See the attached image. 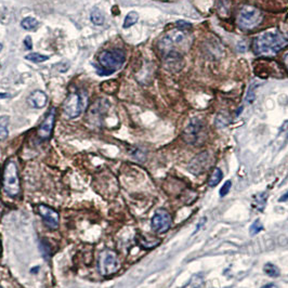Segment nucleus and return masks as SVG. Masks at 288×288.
<instances>
[{"mask_svg":"<svg viewBox=\"0 0 288 288\" xmlns=\"http://www.w3.org/2000/svg\"><path fill=\"white\" fill-rule=\"evenodd\" d=\"M288 45V40L278 31H266L254 39L253 48L257 56H275Z\"/></svg>","mask_w":288,"mask_h":288,"instance_id":"1","label":"nucleus"},{"mask_svg":"<svg viewBox=\"0 0 288 288\" xmlns=\"http://www.w3.org/2000/svg\"><path fill=\"white\" fill-rule=\"evenodd\" d=\"M125 61H126L125 52L121 49L103 51L99 54L98 57L99 65H95V70H97L99 75H102V76L112 75L113 73L121 70Z\"/></svg>","mask_w":288,"mask_h":288,"instance_id":"2","label":"nucleus"},{"mask_svg":"<svg viewBox=\"0 0 288 288\" xmlns=\"http://www.w3.org/2000/svg\"><path fill=\"white\" fill-rule=\"evenodd\" d=\"M88 106V94L86 91L79 90L68 94L63 103V113L67 118L74 120L79 117Z\"/></svg>","mask_w":288,"mask_h":288,"instance_id":"3","label":"nucleus"},{"mask_svg":"<svg viewBox=\"0 0 288 288\" xmlns=\"http://www.w3.org/2000/svg\"><path fill=\"white\" fill-rule=\"evenodd\" d=\"M236 21L241 29L253 30L261 24L263 21V13L258 8L250 6V4H245L237 13Z\"/></svg>","mask_w":288,"mask_h":288,"instance_id":"4","label":"nucleus"},{"mask_svg":"<svg viewBox=\"0 0 288 288\" xmlns=\"http://www.w3.org/2000/svg\"><path fill=\"white\" fill-rule=\"evenodd\" d=\"M3 190L11 197H16L20 194V178L19 169L15 162L9 161L3 170Z\"/></svg>","mask_w":288,"mask_h":288,"instance_id":"5","label":"nucleus"},{"mask_svg":"<svg viewBox=\"0 0 288 288\" xmlns=\"http://www.w3.org/2000/svg\"><path fill=\"white\" fill-rule=\"evenodd\" d=\"M206 138H207V131L204 121L200 117L192 118L183 131L185 142L192 145H199L204 143Z\"/></svg>","mask_w":288,"mask_h":288,"instance_id":"6","label":"nucleus"},{"mask_svg":"<svg viewBox=\"0 0 288 288\" xmlns=\"http://www.w3.org/2000/svg\"><path fill=\"white\" fill-rule=\"evenodd\" d=\"M190 44L189 35L186 34L185 30H172L170 33H168L166 36L159 40L158 48L163 53H168L173 51L176 47H185V45ZM178 51V50H177Z\"/></svg>","mask_w":288,"mask_h":288,"instance_id":"7","label":"nucleus"},{"mask_svg":"<svg viewBox=\"0 0 288 288\" xmlns=\"http://www.w3.org/2000/svg\"><path fill=\"white\" fill-rule=\"evenodd\" d=\"M99 272L103 276H109L116 273L121 268L117 254L112 249H105L99 256L98 260Z\"/></svg>","mask_w":288,"mask_h":288,"instance_id":"8","label":"nucleus"},{"mask_svg":"<svg viewBox=\"0 0 288 288\" xmlns=\"http://www.w3.org/2000/svg\"><path fill=\"white\" fill-rule=\"evenodd\" d=\"M210 155L208 152H202L196 155L194 158L191 159V162L187 165V169L191 173L195 176H199L204 173L209 168L210 165Z\"/></svg>","mask_w":288,"mask_h":288,"instance_id":"9","label":"nucleus"},{"mask_svg":"<svg viewBox=\"0 0 288 288\" xmlns=\"http://www.w3.org/2000/svg\"><path fill=\"white\" fill-rule=\"evenodd\" d=\"M37 212L43 218L45 225L51 230H57L60 226V216L56 210L47 205L40 204L37 206Z\"/></svg>","mask_w":288,"mask_h":288,"instance_id":"10","label":"nucleus"},{"mask_svg":"<svg viewBox=\"0 0 288 288\" xmlns=\"http://www.w3.org/2000/svg\"><path fill=\"white\" fill-rule=\"evenodd\" d=\"M172 219L165 209H158L152 218V227L156 233L167 232L171 227Z\"/></svg>","mask_w":288,"mask_h":288,"instance_id":"11","label":"nucleus"},{"mask_svg":"<svg viewBox=\"0 0 288 288\" xmlns=\"http://www.w3.org/2000/svg\"><path fill=\"white\" fill-rule=\"evenodd\" d=\"M54 121H56V108H51L45 115V120L38 127L37 134L40 139L48 140L52 135V130L54 127Z\"/></svg>","mask_w":288,"mask_h":288,"instance_id":"12","label":"nucleus"},{"mask_svg":"<svg viewBox=\"0 0 288 288\" xmlns=\"http://www.w3.org/2000/svg\"><path fill=\"white\" fill-rule=\"evenodd\" d=\"M165 65H166V70L177 73L182 70V67L184 66V61L182 54L177 51V50H173L165 54Z\"/></svg>","mask_w":288,"mask_h":288,"instance_id":"13","label":"nucleus"},{"mask_svg":"<svg viewBox=\"0 0 288 288\" xmlns=\"http://www.w3.org/2000/svg\"><path fill=\"white\" fill-rule=\"evenodd\" d=\"M48 102V97L44 91L36 90L31 92L27 98V104L33 108H43Z\"/></svg>","mask_w":288,"mask_h":288,"instance_id":"14","label":"nucleus"},{"mask_svg":"<svg viewBox=\"0 0 288 288\" xmlns=\"http://www.w3.org/2000/svg\"><path fill=\"white\" fill-rule=\"evenodd\" d=\"M90 21L92 24L97 25V26H101L104 24L105 22V16H104V13L100 10L99 8H93L92 11L90 13Z\"/></svg>","mask_w":288,"mask_h":288,"instance_id":"15","label":"nucleus"},{"mask_svg":"<svg viewBox=\"0 0 288 288\" xmlns=\"http://www.w3.org/2000/svg\"><path fill=\"white\" fill-rule=\"evenodd\" d=\"M9 122H10V117L7 115L0 116V141H3L8 138Z\"/></svg>","mask_w":288,"mask_h":288,"instance_id":"16","label":"nucleus"},{"mask_svg":"<svg viewBox=\"0 0 288 288\" xmlns=\"http://www.w3.org/2000/svg\"><path fill=\"white\" fill-rule=\"evenodd\" d=\"M21 26L26 30H34L39 26V22L33 16H27L22 20Z\"/></svg>","mask_w":288,"mask_h":288,"instance_id":"17","label":"nucleus"},{"mask_svg":"<svg viewBox=\"0 0 288 288\" xmlns=\"http://www.w3.org/2000/svg\"><path fill=\"white\" fill-rule=\"evenodd\" d=\"M222 178H223V173L221 171V169L214 168L212 173V176L209 177V180H208L209 186H216V185H218L221 182Z\"/></svg>","mask_w":288,"mask_h":288,"instance_id":"18","label":"nucleus"},{"mask_svg":"<svg viewBox=\"0 0 288 288\" xmlns=\"http://www.w3.org/2000/svg\"><path fill=\"white\" fill-rule=\"evenodd\" d=\"M139 21V15L136 11H131L126 15L125 20H123V29H129V27L134 26L136 22Z\"/></svg>","mask_w":288,"mask_h":288,"instance_id":"19","label":"nucleus"},{"mask_svg":"<svg viewBox=\"0 0 288 288\" xmlns=\"http://www.w3.org/2000/svg\"><path fill=\"white\" fill-rule=\"evenodd\" d=\"M25 59L30 62H34V63H43L49 60L48 56H45V54H40L38 52H31L30 54L25 56Z\"/></svg>","mask_w":288,"mask_h":288,"instance_id":"20","label":"nucleus"},{"mask_svg":"<svg viewBox=\"0 0 288 288\" xmlns=\"http://www.w3.org/2000/svg\"><path fill=\"white\" fill-rule=\"evenodd\" d=\"M267 198H268L267 193H260L255 196L254 204H255V207L257 208L259 212H262L263 210L264 206H266V203H267Z\"/></svg>","mask_w":288,"mask_h":288,"instance_id":"21","label":"nucleus"},{"mask_svg":"<svg viewBox=\"0 0 288 288\" xmlns=\"http://www.w3.org/2000/svg\"><path fill=\"white\" fill-rule=\"evenodd\" d=\"M230 121H231V118L228 117L227 114L225 112H221L220 114H218L217 115L214 123H216V126L218 128H225L228 125V123H230Z\"/></svg>","mask_w":288,"mask_h":288,"instance_id":"22","label":"nucleus"},{"mask_svg":"<svg viewBox=\"0 0 288 288\" xmlns=\"http://www.w3.org/2000/svg\"><path fill=\"white\" fill-rule=\"evenodd\" d=\"M263 270H264V272H266L267 275L271 276V277H278L281 274L280 269H278L275 264H273V263H267L266 266H264Z\"/></svg>","mask_w":288,"mask_h":288,"instance_id":"23","label":"nucleus"},{"mask_svg":"<svg viewBox=\"0 0 288 288\" xmlns=\"http://www.w3.org/2000/svg\"><path fill=\"white\" fill-rule=\"evenodd\" d=\"M257 88H258L257 84H251L249 86L248 90H247V94H246V97H245V101H246L247 104H251V103H253L255 101V99H256V89H257Z\"/></svg>","mask_w":288,"mask_h":288,"instance_id":"24","label":"nucleus"},{"mask_svg":"<svg viewBox=\"0 0 288 288\" xmlns=\"http://www.w3.org/2000/svg\"><path fill=\"white\" fill-rule=\"evenodd\" d=\"M203 284V276L196 274L193 277L191 278L190 282L183 287V288H199Z\"/></svg>","mask_w":288,"mask_h":288,"instance_id":"25","label":"nucleus"},{"mask_svg":"<svg viewBox=\"0 0 288 288\" xmlns=\"http://www.w3.org/2000/svg\"><path fill=\"white\" fill-rule=\"evenodd\" d=\"M263 230V226H262V223L260 222V220L259 219H257V220H256L253 225L250 226V227H249V234L251 235V236H254V235H256V234H258L259 232H261Z\"/></svg>","mask_w":288,"mask_h":288,"instance_id":"26","label":"nucleus"},{"mask_svg":"<svg viewBox=\"0 0 288 288\" xmlns=\"http://www.w3.org/2000/svg\"><path fill=\"white\" fill-rule=\"evenodd\" d=\"M139 244H140V246H142L143 248H148L149 249V248H153V247L157 246L159 244V241L154 240L152 242H149V240L146 239V237L141 236V239L139 241Z\"/></svg>","mask_w":288,"mask_h":288,"instance_id":"27","label":"nucleus"},{"mask_svg":"<svg viewBox=\"0 0 288 288\" xmlns=\"http://www.w3.org/2000/svg\"><path fill=\"white\" fill-rule=\"evenodd\" d=\"M177 27H178V30H192V24L191 23H189V22H185V21H178L177 22Z\"/></svg>","mask_w":288,"mask_h":288,"instance_id":"28","label":"nucleus"},{"mask_svg":"<svg viewBox=\"0 0 288 288\" xmlns=\"http://www.w3.org/2000/svg\"><path fill=\"white\" fill-rule=\"evenodd\" d=\"M231 186H232V182L231 181H227L226 183L222 185V187L220 189V192H219V193H220L221 197H225V196L228 193V192H230Z\"/></svg>","mask_w":288,"mask_h":288,"instance_id":"29","label":"nucleus"},{"mask_svg":"<svg viewBox=\"0 0 288 288\" xmlns=\"http://www.w3.org/2000/svg\"><path fill=\"white\" fill-rule=\"evenodd\" d=\"M24 45L27 50H30L33 48V44H31V38L30 36H27V37L24 39Z\"/></svg>","mask_w":288,"mask_h":288,"instance_id":"30","label":"nucleus"},{"mask_svg":"<svg viewBox=\"0 0 288 288\" xmlns=\"http://www.w3.org/2000/svg\"><path fill=\"white\" fill-rule=\"evenodd\" d=\"M237 48H239V50L241 52H244V51H246V49H247L246 44L244 43V41H240L239 45H237Z\"/></svg>","mask_w":288,"mask_h":288,"instance_id":"31","label":"nucleus"},{"mask_svg":"<svg viewBox=\"0 0 288 288\" xmlns=\"http://www.w3.org/2000/svg\"><path fill=\"white\" fill-rule=\"evenodd\" d=\"M287 199H288V192H287V193H286V194H284V195H283V196H282V197H281L280 199H278V202H281V203H283V202H286V200H287Z\"/></svg>","mask_w":288,"mask_h":288,"instance_id":"32","label":"nucleus"},{"mask_svg":"<svg viewBox=\"0 0 288 288\" xmlns=\"http://www.w3.org/2000/svg\"><path fill=\"white\" fill-rule=\"evenodd\" d=\"M261 288H278V287H277V285L273 284V283H270V284L264 285V286H262Z\"/></svg>","mask_w":288,"mask_h":288,"instance_id":"33","label":"nucleus"},{"mask_svg":"<svg viewBox=\"0 0 288 288\" xmlns=\"http://www.w3.org/2000/svg\"><path fill=\"white\" fill-rule=\"evenodd\" d=\"M283 61H284L285 66L287 67V70H288V53L285 54V57H284V59H283Z\"/></svg>","mask_w":288,"mask_h":288,"instance_id":"34","label":"nucleus"},{"mask_svg":"<svg viewBox=\"0 0 288 288\" xmlns=\"http://www.w3.org/2000/svg\"><path fill=\"white\" fill-rule=\"evenodd\" d=\"M6 98H9L8 93H0V99H6Z\"/></svg>","mask_w":288,"mask_h":288,"instance_id":"35","label":"nucleus"},{"mask_svg":"<svg viewBox=\"0 0 288 288\" xmlns=\"http://www.w3.org/2000/svg\"><path fill=\"white\" fill-rule=\"evenodd\" d=\"M242 111H243V106H241L239 109H237V111H236V116H240Z\"/></svg>","mask_w":288,"mask_h":288,"instance_id":"36","label":"nucleus"},{"mask_svg":"<svg viewBox=\"0 0 288 288\" xmlns=\"http://www.w3.org/2000/svg\"><path fill=\"white\" fill-rule=\"evenodd\" d=\"M1 49H2V45L0 44V51H1Z\"/></svg>","mask_w":288,"mask_h":288,"instance_id":"37","label":"nucleus"},{"mask_svg":"<svg viewBox=\"0 0 288 288\" xmlns=\"http://www.w3.org/2000/svg\"><path fill=\"white\" fill-rule=\"evenodd\" d=\"M0 288H2V286H1V285H0Z\"/></svg>","mask_w":288,"mask_h":288,"instance_id":"38","label":"nucleus"}]
</instances>
